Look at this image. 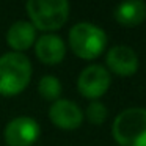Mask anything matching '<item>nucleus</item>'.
<instances>
[{
  "instance_id": "f257e3e1",
  "label": "nucleus",
  "mask_w": 146,
  "mask_h": 146,
  "mask_svg": "<svg viewBox=\"0 0 146 146\" xmlns=\"http://www.w3.org/2000/svg\"><path fill=\"white\" fill-rule=\"evenodd\" d=\"M32 79V61L22 52H8L0 57V94L14 96L27 88Z\"/></svg>"
},
{
  "instance_id": "f03ea898",
  "label": "nucleus",
  "mask_w": 146,
  "mask_h": 146,
  "mask_svg": "<svg viewBox=\"0 0 146 146\" xmlns=\"http://www.w3.org/2000/svg\"><path fill=\"white\" fill-rule=\"evenodd\" d=\"M111 135L121 146H146V108L123 110L113 121Z\"/></svg>"
},
{
  "instance_id": "7ed1b4c3",
  "label": "nucleus",
  "mask_w": 146,
  "mask_h": 146,
  "mask_svg": "<svg viewBox=\"0 0 146 146\" xmlns=\"http://www.w3.org/2000/svg\"><path fill=\"white\" fill-rule=\"evenodd\" d=\"M69 46L77 57L91 60L104 52L107 35L101 27L91 22H79L69 30Z\"/></svg>"
},
{
  "instance_id": "20e7f679",
  "label": "nucleus",
  "mask_w": 146,
  "mask_h": 146,
  "mask_svg": "<svg viewBox=\"0 0 146 146\" xmlns=\"http://www.w3.org/2000/svg\"><path fill=\"white\" fill-rule=\"evenodd\" d=\"M25 10L33 27L46 32L60 29L69 16V3L66 0H30L25 3Z\"/></svg>"
},
{
  "instance_id": "39448f33",
  "label": "nucleus",
  "mask_w": 146,
  "mask_h": 146,
  "mask_svg": "<svg viewBox=\"0 0 146 146\" xmlns=\"http://www.w3.org/2000/svg\"><path fill=\"white\" fill-rule=\"evenodd\" d=\"M110 82L111 79L107 68H104L102 64H90L79 74L77 90L85 98L98 99L107 93Z\"/></svg>"
},
{
  "instance_id": "423d86ee",
  "label": "nucleus",
  "mask_w": 146,
  "mask_h": 146,
  "mask_svg": "<svg viewBox=\"0 0 146 146\" xmlns=\"http://www.w3.org/2000/svg\"><path fill=\"white\" fill-rule=\"evenodd\" d=\"M41 127L33 118L17 116L5 127V141L8 146H32L39 138Z\"/></svg>"
},
{
  "instance_id": "0eeeda50",
  "label": "nucleus",
  "mask_w": 146,
  "mask_h": 146,
  "mask_svg": "<svg viewBox=\"0 0 146 146\" xmlns=\"http://www.w3.org/2000/svg\"><path fill=\"white\" fill-rule=\"evenodd\" d=\"M49 118L57 127L64 130H72L82 124L83 111L74 101L57 99L49 107Z\"/></svg>"
},
{
  "instance_id": "6e6552de",
  "label": "nucleus",
  "mask_w": 146,
  "mask_h": 146,
  "mask_svg": "<svg viewBox=\"0 0 146 146\" xmlns=\"http://www.w3.org/2000/svg\"><path fill=\"white\" fill-rule=\"evenodd\" d=\"M107 66L113 71L116 76L129 77L133 76L138 69V57L135 50L129 46H115L107 52Z\"/></svg>"
},
{
  "instance_id": "1a4fd4ad",
  "label": "nucleus",
  "mask_w": 146,
  "mask_h": 146,
  "mask_svg": "<svg viewBox=\"0 0 146 146\" xmlns=\"http://www.w3.org/2000/svg\"><path fill=\"white\" fill-rule=\"evenodd\" d=\"M35 54L42 63L58 64L64 58L66 46H64V41L58 35L46 33V35H41L38 39H36Z\"/></svg>"
},
{
  "instance_id": "9d476101",
  "label": "nucleus",
  "mask_w": 146,
  "mask_h": 146,
  "mask_svg": "<svg viewBox=\"0 0 146 146\" xmlns=\"http://www.w3.org/2000/svg\"><path fill=\"white\" fill-rule=\"evenodd\" d=\"M36 29L29 21H17L8 29L7 41L14 50H25L35 42Z\"/></svg>"
},
{
  "instance_id": "9b49d317",
  "label": "nucleus",
  "mask_w": 146,
  "mask_h": 146,
  "mask_svg": "<svg viewBox=\"0 0 146 146\" xmlns=\"http://www.w3.org/2000/svg\"><path fill=\"white\" fill-rule=\"evenodd\" d=\"M115 19L126 27H135L146 19V3L141 0L123 2L115 8Z\"/></svg>"
},
{
  "instance_id": "f8f14e48",
  "label": "nucleus",
  "mask_w": 146,
  "mask_h": 146,
  "mask_svg": "<svg viewBox=\"0 0 146 146\" xmlns=\"http://www.w3.org/2000/svg\"><path fill=\"white\" fill-rule=\"evenodd\" d=\"M38 93L46 99V101L55 102L57 99H60L61 94V82L52 74L41 77L38 83Z\"/></svg>"
},
{
  "instance_id": "ddd939ff",
  "label": "nucleus",
  "mask_w": 146,
  "mask_h": 146,
  "mask_svg": "<svg viewBox=\"0 0 146 146\" xmlns=\"http://www.w3.org/2000/svg\"><path fill=\"white\" fill-rule=\"evenodd\" d=\"M83 115H85L86 119H88L91 124L99 126V124H102L105 119H107V107L99 101H91L88 104V107H86V110H85Z\"/></svg>"
}]
</instances>
